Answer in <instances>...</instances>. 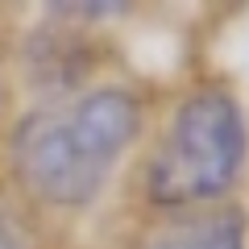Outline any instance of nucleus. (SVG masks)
Segmentation results:
<instances>
[{
  "label": "nucleus",
  "mask_w": 249,
  "mask_h": 249,
  "mask_svg": "<svg viewBox=\"0 0 249 249\" xmlns=\"http://www.w3.org/2000/svg\"><path fill=\"white\" fill-rule=\"evenodd\" d=\"M0 249H21V237H17V229H13L4 216H0Z\"/></svg>",
  "instance_id": "4"
},
{
  "label": "nucleus",
  "mask_w": 249,
  "mask_h": 249,
  "mask_svg": "<svg viewBox=\"0 0 249 249\" xmlns=\"http://www.w3.org/2000/svg\"><path fill=\"white\" fill-rule=\"evenodd\" d=\"M245 116L220 88H204L175 108L150 166L145 196L166 208L208 204L237 183L245 166Z\"/></svg>",
  "instance_id": "2"
},
{
  "label": "nucleus",
  "mask_w": 249,
  "mask_h": 249,
  "mask_svg": "<svg viewBox=\"0 0 249 249\" xmlns=\"http://www.w3.org/2000/svg\"><path fill=\"white\" fill-rule=\"evenodd\" d=\"M137 129L142 104L124 88H100L25 116L13 133V166L37 199L54 208H83L104 191Z\"/></svg>",
  "instance_id": "1"
},
{
  "label": "nucleus",
  "mask_w": 249,
  "mask_h": 249,
  "mask_svg": "<svg viewBox=\"0 0 249 249\" xmlns=\"http://www.w3.org/2000/svg\"><path fill=\"white\" fill-rule=\"evenodd\" d=\"M145 249H245V216L237 208L187 216L154 232Z\"/></svg>",
  "instance_id": "3"
}]
</instances>
